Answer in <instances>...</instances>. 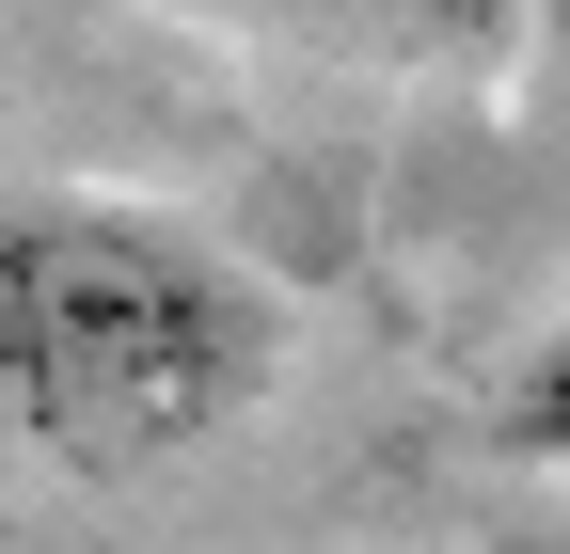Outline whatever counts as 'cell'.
Here are the masks:
<instances>
[{"instance_id":"obj_2","label":"cell","mask_w":570,"mask_h":554,"mask_svg":"<svg viewBox=\"0 0 570 554\" xmlns=\"http://www.w3.org/2000/svg\"><path fill=\"white\" fill-rule=\"evenodd\" d=\"M508 444L570 475V317H554V333H539V349L508 365Z\"/></svg>"},{"instance_id":"obj_1","label":"cell","mask_w":570,"mask_h":554,"mask_svg":"<svg viewBox=\"0 0 570 554\" xmlns=\"http://www.w3.org/2000/svg\"><path fill=\"white\" fill-rule=\"evenodd\" d=\"M269 380V301L142 206H0V459L159 475Z\"/></svg>"}]
</instances>
